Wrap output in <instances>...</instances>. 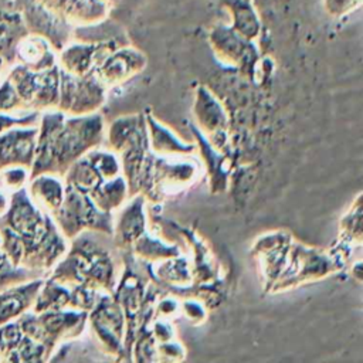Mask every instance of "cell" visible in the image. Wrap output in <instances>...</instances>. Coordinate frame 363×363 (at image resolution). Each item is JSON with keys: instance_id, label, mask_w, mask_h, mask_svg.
<instances>
[{"instance_id": "277c9868", "label": "cell", "mask_w": 363, "mask_h": 363, "mask_svg": "<svg viewBox=\"0 0 363 363\" xmlns=\"http://www.w3.org/2000/svg\"><path fill=\"white\" fill-rule=\"evenodd\" d=\"M115 48L116 44L112 40L98 43L71 40L57 52V64L62 71L74 77H86Z\"/></svg>"}, {"instance_id": "8fae6325", "label": "cell", "mask_w": 363, "mask_h": 363, "mask_svg": "<svg viewBox=\"0 0 363 363\" xmlns=\"http://www.w3.org/2000/svg\"><path fill=\"white\" fill-rule=\"evenodd\" d=\"M14 64L33 71L48 69L57 65V51L45 38L28 33L16 48Z\"/></svg>"}, {"instance_id": "52a82bcc", "label": "cell", "mask_w": 363, "mask_h": 363, "mask_svg": "<svg viewBox=\"0 0 363 363\" xmlns=\"http://www.w3.org/2000/svg\"><path fill=\"white\" fill-rule=\"evenodd\" d=\"M74 27L102 23L109 14V0H38Z\"/></svg>"}, {"instance_id": "30bf717a", "label": "cell", "mask_w": 363, "mask_h": 363, "mask_svg": "<svg viewBox=\"0 0 363 363\" xmlns=\"http://www.w3.org/2000/svg\"><path fill=\"white\" fill-rule=\"evenodd\" d=\"M38 345L23 333L17 320L0 325V362H35Z\"/></svg>"}, {"instance_id": "ffe728a7", "label": "cell", "mask_w": 363, "mask_h": 363, "mask_svg": "<svg viewBox=\"0 0 363 363\" xmlns=\"http://www.w3.org/2000/svg\"><path fill=\"white\" fill-rule=\"evenodd\" d=\"M9 201H10V193L0 189V214L6 211V208L9 207Z\"/></svg>"}, {"instance_id": "9a60e30c", "label": "cell", "mask_w": 363, "mask_h": 363, "mask_svg": "<svg viewBox=\"0 0 363 363\" xmlns=\"http://www.w3.org/2000/svg\"><path fill=\"white\" fill-rule=\"evenodd\" d=\"M38 277H44V274L26 267L14 265L10 261L6 251L3 250V245L0 241V291H3L10 285L24 282L33 278H38Z\"/></svg>"}, {"instance_id": "9c48e42d", "label": "cell", "mask_w": 363, "mask_h": 363, "mask_svg": "<svg viewBox=\"0 0 363 363\" xmlns=\"http://www.w3.org/2000/svg\"><path fill=\"white\" fill-rule=\"evenodd\" d=\"M145 65L146 57L143 52L133 47H121L111 51L95 68L94 74L101 81L116 82L142 71Z\"/></svg>"}, {"instance_id": "5bb4252c", "label": "cell", "mask_w": 363, "mask_h": 363, "mask_svg": "<svg viewBox=\"0 0 363 363\" xmlns=\"http://www.w3.org/2000/svg\"><path fill=\"white\" fill-rule=\"evenodd\" d=\"M225 10L230 14V27L242 38L255 41L261 34V20L250 0H227Z\"/></svg>"}, {"instance_id": "ac0fdd59", "label": "cell", "mask_w": 363, "mask_h": 363, "mask_svg": "<svg viewBox=\"0 0 363 363\" xmlns=\"http://www.w3.org/2000/svg\"><path fill=\"white\" fill-rule=\"evenodd\" d=\"M21 109V101L17 95V91L11 81L4 77L0 81V112L11 113V112H18Z\"/></svg>"}, {"instance_id": "8992f818", "label": "cell", "mask_w": 363, "mask_h": 363, "mask_svg": "<svg viewBox=\"0 0 363 363\" xmlns=\"http://www.w3.org/2000/svg\"><path fill=\"white\" fill-rule=\"evenodd\" d=\"M208 43L214 54L228 64H247L257 57L254 41L242 38L228 24L213 26L208 33Z\"/></svg>"}, {"instance_id": "4fadbf2b", "label": "cell", "mask_w": 363, "mask_h": 363, "mask_svg": "<svg viewBox=\"0 0 363 363\" xmlns=\"http://www.w3.org/2000/svg\"><path fill=\"white\" fill-rule=\"evenodd\" d=\"M28 30L18 11L7 6L0 9V58L7 67L14 64L16 48Z\"/></svg>"}, {"instance_id": "6da1fadb", "label": "cell", "mask_w": 363, "mask_h": 363, "mask_svg": "<svg viewBox=\"0 0 363 363\" xmlns=\"http://www.w3.org/2000/svg\"><path fill=\"white\" fill-rule=\"evenodd\" d=\"M0 241L14 265L43 274L67 250L64 235L51 214L34 204L26 186L10 193L9 207L0 214Z\"/></svg>"}, {"instance_id": "7a4b0ae2", "label": "cell", "mask_w": 363, "mask_h": 363, "mask_svg": "<svg viewBox=\"0 0 363 363\" xmlns=\"http://www.w3.org/2000/svg\"><path fill=\"white\" fill-rule=\"evenodd\" d=\"M14 85L23 111H48L57 108L60 98L58 64L43 71H33L20 64L9 67L6 75Z\"/></svg>"}, {"instance_id": "e0dca14e", "label": "cell", "mask_w": 363, "mask_h": 363, "mask_svg": "<svg viewBox=\"0 0 363 363\" xmlns=\"http://www.w3.org/2000/svg\"><path fill=\"white\" fill-rule=\"evenodd\" d=\"M41 112L38 111H18V112H0V133L13 126H31L37 125Z\"/></svg>"}, {"instance_id": "5b68a950", "label": "cell", "mask_w": 363, "mask_h": 363, "mask_svg": "<svg viewBox=\"0 0 363 363\" xmlns=\"http://www.w3.org/2000/svg\"><path fill=\"white\" fill-rule=\"evenodd\" d=\"M38 126H13L0 133V170L10 166L31 169Z\"/></svg>"}, {"instance_id": "d6986e66", "label": "cell", "mask_w": 363, "mask_h": 363, "mask_svg": "<svg viewBox=\"0 0 363 363\" xmlns=\"http://www.w3.org/2000/svg\"><path fill=\"white\" fill-rule=\"evenodd\" d=\"M363 0H322L325 13L332 18H342L359 10Z\"/></svg>"}, {"instance_id": "7c38bea8", "label": "cell", "mask_w": 363, "mask_h": 363, "mask_svg": "<svg viewBox=\"0 0 363 363\" xmlns=\"http://www.w3.org/2000/svg\"><path fill=\"white\" fill-rule=\"evenodd\" d=\"M27 191L37 207L52 214L64 200L65 186L57 174L41 173L28 179Z\"/></svg>"}, {"instance_id": "3957f363", "label": "cell", "mask_w": 363, "mask_h": 363, "mask_svg": "<svg viewBox=\"0 0 363 363\" xmlns=\"http://www.w3.org/2000/svg\"><path fill=\"white\" fill-rule=\"evenodd\" d=\"M6 6L20 13L30 34L45 38L57 52L72 40L74 26L38 0H9Z\"/></svg>"}, {"instance_id": "2e32d148", "label": "cell", "mask_w": 363, "mask_h": 363, "mask_svg": "<svg viewBox=\"0 0 363 363\" xmlns=\"http://www.w3.org/2000/svg\"><path fill=\"white\" fill-rule=\"evenodd\" d=\"M30 179V169L23 166H10L0 170V189L11 193L24 187Z\"/></svg>"}, {"instance_id": "44dd1931", "label": "cell", "mask_w": 363, "mask_h": 363, "mask_svg": "<svg viewBox=\"0 0 363 363\" xmlns=\"http://www.w3.org/2000/svg\"><path fill=\"white\" fill-rule=\"evenodd\" d=\"M4 65H6V64H4V61H3V60H1V58H0V77H1V71H3V68H4Z\"/></svg>"}, {"instance_id": "ba28073f", "label": "cell", "mask_w": 363, "mask_h": 363, "mask_svg": "<svg viewBox=\"0 0 363 363\" xmlns=\"http://www.w3.org/2000/svg\"><path fill=\"white\" fill-rule=\"evenodd\" d=\"M44 277L10 285L0 291V325L16 320L23 313L31 311Z\"/></svg>"}]
</instances>
